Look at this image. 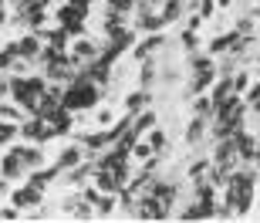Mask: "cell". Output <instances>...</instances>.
<instances>
[{
	"label": "cell",
	"mask_w": 260,
	"mask_h": 223,
	"mask_svg": "<svg viewBox=\"0 0 260 223\" xmlns=\"http://www.w3.org/2000/svg\"><path fill=\"white\" fill-rule=\"evenodd\" d=\"M102 98V88H98V81H91V78H85V75H75L71 81H68V88H64V102L71 112H81V108H91Z\"/></svg>",
	"instance_id": "6da1fadb"
},
{
	"label": "cell",
	"mask_w": 260,
	"mask_h": 223,
	"mask_svg": "<svg viewBox=\"0 0 260 223\" xmlns=\"http://www.w3.org/2000/svg\"><path fill=\"white\" fill-rule=\"evenodd\" d=\"M10 95L17 98L24 108H38L41 95H44V78H24V75H14L10 78Z\"/></svg>",
	"instance_id": "7a4b0ae2"
},
{
	"label": "cell",
	"mask_w": 260,
	"mask_h": 223,
	"mask_svg": "<svg viewBox=\"0 0 260 223\" xmlns=\"http://www.w3.org/2000/svg\"><path fill=\"white\" fill-rule=\"evenodd\" d=\"M24 169H27V163H24V152H20V146H14L7 155H4V163H0V173L7 176V179H17Z\"/></svg>",
	"instance_id": "3957f363"
},
{
	"label": "cell",
	"mask_w": 260,
	"mask_h": 223,
	"mask_svg": "<svg viewBox=\"0 0 260 223\" xmlns=\"http://www.w3.org/2000/svg\"><path fill=\"white\" fill-rule=\"evenodd\" d=\"M14 48H17V54H20L24 61H38V58H41V51H44V48H41L38 30H34V34H24L20 41H14Z\"/></svg>",
	"instance_id": "277c9868"
},
{
	"label": "cell",
	"mask_w": 260,
	"mask_h": 223,
	"mask_svg": "<svg viewBox=\"0 0 260 223\" xmlns=\"http://www.w3.org/2000/svg\"><path fill=\"white\" fill-rule=\"evenodd\" d=\"M10 203L17 206H38L41 203V189L34 183H27V186H20V189H14V196H10Z\"/></svg>",
	"instance_id": "5b68a950"
},
{
	"label": "cell",
	"mask_w": 260,
	"mask_h": 223,
	"mask_svg": "<svg viewBox=\"0 0 260 223\" xmlns=\"http://www.w3.org/2000/svg\"><path fill=\"white\" fill-rule=\"evenodd\" d=\"M233 142H237V155H240L243 163H253V155H257V142H253V136L250 132H237V136H233Z\"/></svg>",
	"instance_id": "8992f818"
},
{
	"label": "cell",
	"mask_w": 260,
	"mask_h": 223,
	"mask_svg": "<svg viewBox=\"0 0 260 223\" xmlns=\"http://www.w3.org/2000/svg\"><path fill=\"white\" fill-rule=\"evenodd\" d=\"M68 54H71V61H75V65H85V61H91V58H98V48L95 44H91V41H75V44H71V51H68Z\"/></svg>",
	"instance_id": "52a82bcc"
},
{
	"label": "cell",
	"mask_w": 260,
	"mask_h": 223,
	"mask_svg": "<svg viewBox=\"0 0 260 223\" xmlns=\"http://www.w3.org/2000/svg\"><path fill=\"white\" fill-rule=\"evenodd\" d=\"M85 155H88L85 146H64V149H61V155H58V166H61V169H71V166H78Z\"/></svg>",
	"instance_id": "ba28073f"
},
{
	"label": "cell",
	"mask_w": 260,
	"mask_h": 223,
	"mask_svg": "<svg viewBox=\"0 0 260 223\" xmlns=\"http://www.w3.org/2000/svg\"><path fill=\"white\" fill-rule=\"evenodd\" d=\"M162 41H166V38L159 34V30H149V38H145L142 44L135 48V58H139V61H142V58H149L152 51H159V48H162Z\"/></svg>",
	"instance_id": "9c48e42d"
},
{
	"label": "cell",
	"mask_w": 260,
	"mask_h": 223,
	"mask_svg": "<svg viewBox=\"0 0 260 223\" xmlns=\"http://www.w3.org/2000/svg\"><path fill=\"white\" fill-rule=\"evenodd\" d=\"M88 176H95V163H78V166H71V173H68V183L71 186H85L88 183Z\"/></svg>",
	"instance_id": "30bf717a"
},
{
	"label": "cell",
	"mask_w": 260,
	"mask_h": 223,
	"mask_svg": "<svg viewBox=\"0 0 260 223\" xmlns=\"http://www.w3.org/2000/svg\"><path fill=\"white\" fill-rule=\"evenodd\" d=\"M145 105H149V91H145V88H139V91H132V95L125 98V115H139Z\"/></svg>",
	"instance_id": "8fae6325"
},
{
	"label": "cell",
	"mask_w": 260,
	"mask_h": 223,
	"mask_svg": "<svg viewBox=\"0 0 260 223\" xmlns=\"http://www.w3.org/2000/svg\"><path fill=\"white\" fill-rule=\"evenodd\" d=\"M203 136H206V118L196 115L193 122H189V129H186V142H189V146H200Z\"/></svg>",
	"instance_id": "7c38bea8"
},
{
	"label": "cell",
	"mask_w": 260,
	"mask_h": 223,
	"mask_svg": "<svg viewBox=\"0 0 260 223\" xmlns=\"http://www.w3.org/2000/svg\"><path fill=\"white\" fill-rule=\"evenodd\" d=\"M20 152H24L27 169H41V166H44V152H41L38 146H20Z\"/></svg>",
	"instance_id": "4fadbf2b"
},
{
	"label": "cell",
	"mask_w": 260,
	"mask_h": 223,
	"mask_svg": "<svg viewBox=\"0 0 260 223\" xmlns=\"http://www.w3.org/2000/svg\"><path fill=\"white\" fill-rule=\"evenodd\" d=\"M17 136H20V122L14 125V122H7V118H0V146H7V142H14Z\"/></svg>",
	"instance_id": "5bb4252c"
},
{
	"label": "cell",
	"mask_w": 260,
	"mask_h": 223,
	"mask_svg": "<svg viewBox=\"0 0 260 223\" xmlns=\"http://www.w3.org/2000/svg\"><path fill=\"white\" fill-rule=\"evenodd\" d=\"M162 14V20L169 24V20H179V14H183V0H166V7L159 10Z\"/></svg>",
	"instance_id": "9a60e30c"
},
{
	"label": "cell",
	"mask_w": 260,
	"mask_h": 223,
	"mask_svg": "<svg viewBox=\"0 0 260 223\" xmlns=\"http://www.w3.org/2000/svg\"><path fill=\"white\" fill-rule=\"evenodd\" d=\"M193 112H196V115H203V118H210L213 112H216V108H213V98H210V95H206V98H203V95H196Z\"/></svg>",
	"instance_id": "2e32d148"
},
{
	"label": "cell",
	"mask_w": 260,
	"mask_h": 223,
	"mask_svg": "<svg viewBox=\"0 0 260 223\" xmlns=\"http://www.w3.org/2000/svg\"><path fill=\"white\" fill-rule=\"evenodd\" d=\"M139 81H142V88H149L155 81V61L152 58H142V75H139Z\"/></svg>",
	"instance_id": "e0dca14e"
},
{
	"label": "cell",
	"mask_w": 260,
	"mask_h": 223,
	"mask_svg": "<svg viewBox=\"0 0 260 223\" xmlns=\"http://www.w3.org/2000/svg\"><path fill=\"white\" fill-rule=\"evenodd\" d=\"M149 146H152V152H162V149H166V136L159 132V129L149 132Z\"/></svg>",
	"instance_id": "ac0fdd59"
},
{
	"label": "cell",
	"mask_w": 260,
	"mask_h": 223,
	"mask_svg": "<svg viewBox=\"0 0 260 223\" xmlns=\"http://www.w3.org/2000/svg\"><path fill=\"white\" fill-rule=\"evenodd\" d=\"M0 118H7V122L17 118V122H20V102H17V105H0Z\"/></svg>",
	"instance_id": "d6986e66"
},
{
	"label": "cell",
	"mask_w": 260,
	"mask_h": 223,
	"mask_svg": "<svg viewBox=\"0 0 260 223\" xmlns=\"http://www.w3.org/2000/svg\"><path fill=\"white\" fill-rule=\"evenodd\" d=\"M233 88L243 95V91L250 88V75H247V71H237V75H233Z\"/></svg>",
	"instance_id": "ffe728a7"
},
{
	"label": "cell",
	"mask_w": 260,
	"mask_h": 223,
	"mask_svg": "<svg viewBox=\"0 0 260 223\" xmlns=\"http://www.w3.org/2000/svg\"><path fill=\"white\" fill-rule=\"evenodd\" d=\"M247 108H253V112H260V85H253L250 91H247Z\"/></svg>",
	"instance_id": "44dd1931"
},
{
	"label": "cell",
	"mask_w": 260,
	"mask_h": 223,
	"mask_svg": "<svg viewBox=\"0 0 260 223\" xmlns=\"http://www.w3.org/2000/svg\"><path fill=\"white\" fill-rule=\"evenodd\" d=\"M183 48L189 51V54L196 51V30H193V27H186V30H183Z\"/></svg>",
	"instance_id": "7402d4cb"
},
{
	"label": "cell",
	"mask_w": 260,
	"mask_h": 223,
	"mask_svg": "<svg viewBox=\"0 0 260 223\" xmlns=\"http://www.w3.org/2000/svg\"><path fill=\"white\" fill-rule=\"evenodd\" d=\"M237 30H240L243 38H250V34H253V20L250 17H240V20H237Z\"/></svg>",
	"instance_id": "603a6c76"
},
{
	"label": "cell",
	"mask_w": 260,
	"mask_h": 223,
	"mask_svg": "<svg viewBox=\"0 0 260 223\" xmlns=\"http://www.w3.org/2000/svg\"><path fill=\"white\" fill-rule=\"evenodd\" d=\"M7 189H10V183H7V176H4V179H0V196L7 193Z\"/></svg>",
	"instance_id": "cb8c5ba5"
},
{
	"label": "cell",
	"mask_w": 260,
	"mask_h": 223,
	"mask_svg": "<svg viewBox=\"0 0 260 223\" xmlns=\"http://www.w3.org/2000/svg\"><path fill=\"white\" fill-rule=\"evenodd\" d=\"M4 20H7V10H4V4H0V24H4Z\"/></svg>",
	"instance_id": "d4e9b609"
},
{
	"label": "cell",
	"mask_w": 260,
	"mask_h": 223,
	"mask_svg": "<svg viewBox=\"0 0 260 223\" xmlns=\"http://www.w3.org/2000/svg\"><path fill=\"white\" fill-rule=\"evenodd\" d=\"M253 166H257V169H260V149H257V155H253Z\"/></svg>",
	"instance_id": "484cf974"
},
{
	"label": "cell",
	"mask_w": 260,
	"mask_h": 223,
	"mask_svg": "<svg viewBox=\"0 0 260 223\" xmlns=\"http://www.w3.org/2000/svg\"><path fill=\"white\" fill-rule=\"evenodd\" d=\"M257 61H260V58H257Z\"/></svg>",
	"instance_id": "4316f807"
}]
</instances>
